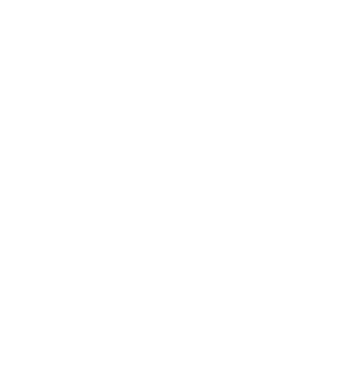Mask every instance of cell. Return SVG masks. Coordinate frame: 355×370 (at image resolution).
<instances>
[]
</instances>
